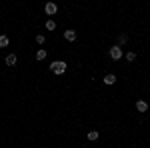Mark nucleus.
I'll list each match as a JSON object with an SVG mask.
<instances>
[{
	"instance_id": "f257e3e1",
	"label": "nucleus",
	"mask_w": 150,
	"mask_h": 148,
	"mask_svg": "<svg viewBox=\"0 0 150 148\" xmlns=\"http://www.w3.org/2000/svg\"><path fill=\"white\" fill-rule=\"evenodd\" d=\"M50 70H52L54 74H64V72H66V62H64V60H54V62L50 64Z\"/></svg>"
},
{
	"instance_id": "f03ea898",
	"label": "nucleus",
	"mask_w": 150,
	"mask_h": 148,
	"mask_svg": "<svg viewBox=\"0 0 150 148\" xmlns=\"http://www.w3.org/2000/svg\"><path fill=\"white\" fill-rule=\"evenodd\" d=\"M110 58H112V60H120V58H122V48L118 44L110 48Z\"/></svg>"
},
{
	"instance_id": "7ed1b4c3",
	"label": "nucleus",
	"mask_w": 150,
	"mask_h": 148,
	"mask_svg": "<svg viewBox=\"0 0 150 148\" xmlns=\"http://www.w3.org/2000/svg\"><path fill=\"white\" fill-rule=\"evenodd\" d=\"M44 12H46L48 16H54L58 12V6L54 4V2H46V6H44Z\"/></svg>"
},
{
	"instance_id": "20e7f679",
	"label": "nucleus",
	"mask_w": 150,
	"mask_h": 148,
	"mask_svg": "<svg viewBox=\"0 0 150 148\" xmlns=\"http://www.w3.org/2000/svg\"><path fill=\"white\" fill-rule=\"evenodd\" d=\"M102 82L106 84V86H112V84L116 82V76H114V74H106V76L102 78Z\"/></svg>"
},
{
	"instance_id": "39448f33",
	"label": "nucleus",
	"mask_w": 150,
	"mask_h": 148,
	"mask_svg": "<svg viewBox=\"0 0 150 148\" xmlns=\"http://www.w3.org/2000/svg\"><path fill=\"white\" fill-rule=\"evenodd\" d=\"M64 38H66L68 42H74V40H76V30H66V32H64Z\"/></svg>"
},
{
	"instance_id": "423d86ee",
	"label": "nucleus",
	"mask_w": 150,
	"mask_h": 148,
	"mask_svg": "<svg viewBox=\"0 0 150 148\" xmlns=\"http://www.w3.org/2000/svg\"><path fill=\"white\" fill-rule=\"evenodd\" d=\"M136 110H138V112H146V110H148V104L144 102V100H138V102H136Z\"/></svg>"
},
{
	"instance_id": "0eeeda50",
	"label": "nucleus",
	"mask_w": 150,
	"mask_h": 148,
	"mask_svg": "<svg viewBox=\"0 0 150 148\" xmlns=\"http://www.w3.org/2000/svg\"><path fill=\"white\" fill-rule=\"evenodd\" d=\"M8 44H10V38L6 34H0V48H6Z\"/></svg>"
},
{
	"instance_id": "6e6552de",
	"label": "nucleus",
	"mask_w": 150,
	"mask_h": 148,
	"mask_svg": "<svg viewBox=\"0 0 150 148\" xmlns=\"http://www.w3.org/2000/svg\"><path fill=\"white\" fill-rule=\"evenodd\" d=\"M6 66H16V54H8L6 56Z\"/></svg>"
},
{
	"instance_id": "1a4fd4ad",
	"label": "nucleus",
	"mask_w": 150,
	"mask_h": 148,
	"mask_svg": "<svg viewBox=\"0 0 150 148\" xmlns=\"http://www.w3.org/2000/svg\"><path fill=\"white\" fill-rule=\"evenodd\" d=\"M44 58H46V50L44 48H38L36 50V60H44Z\"/></svg>"
},
{
	"instance_id": "9d476101",
	"label": "nucleus",
	"mask_w": 150,
	"mask_h": 148,
	"mask_svg": "<svg viewBox=\"0 0 150 148\" xmlns=\"http://www.w3.org/2000/svg\"><path fill=\"white\" fill-rule=\"evenodd\" d=\"M54 28H56V22H54L52 18H48L46 20V30H54Z\"/></svg>"
},
{
	"instance_id": "9b49d317",
	"label": "nucleus",
	"mask_w": 150,
	"mask_h": 148,
	"mask_svg": "<svg viewBox=\"0 0 150 148\" xmlns=\"http://www.w3.org/2000/svg\"><path fill=\"white\" fill-rule=\"evenodd\" d=\"M44 42H46V36H44V34H38V36H36V44H38V46H42Z\"/></svg>"
},
{
	"instance_id": "f8f14e48",
	"label": "nucleus",
	"mask_w": 150,
	"mask_h": 148,
	"mask_svg": "<svg viewBox=\"0 0 150 148\" xmlns=\"http://www.w3.org/2000/svg\"><path fill=\"white\" fill-rule=\"evenodd\" d=\"M126 60H128V62L136 60V52H134V50H130V52H126Z\"/></svg>"
},
{
	"instance_id": "ddd939ff",
	"label": "nucleus",
	"mask_w": 150,
	"mask_h": 148,
	"mask_svg": "<svg viewBox=\"0 0 150 148\" xmlns=\"http://www.w3.org/2000/svg\"><path fill=\"white\" fill-rule=\"evenodd\" d=\"M86 138H88V140H96V138H98V132H96V130H90V132L86 134Z\"/></svg>"
},
{
	"instance_id": "4468645a",
	"label": "nucleus",
	"mask_w": 150,
	"mask_h": 148,
	"mask_svg": "<svg viewBox=\"0 0 150 148\" xmlns=\"http://www.w3.org/2000/svg\"><path fill=\"white\" fill-rule=\"evenodd\" d=\"M126 34H120V38H118V46H120V48H122V44H126Z\"/></svg>"
}]
</instances>
